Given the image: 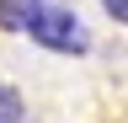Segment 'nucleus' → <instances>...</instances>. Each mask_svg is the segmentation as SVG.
I'll return each mask as SVG.
<instances>
[{
	"instance_id": "nucleus-4",
	"label": "nucleus",
	"mask_w": 128,
	"mask_h": 123,
	"mask_svg": "<svg viewBox=\"0 0 128 123\" xmlns=\"http://www.w3.org/2000/svg\"><path fill=\"white\" fill-rule=\"evenodd\" d=\"M102 6H107V16H112V22H123V16H128V0H102Z\"/></svg>"
},
{
	"instance_id": "nucleus-2",
	"label": "nucleus",
	"mask_w": 128,
	"mask_h": 123,
	"mask_svg": "<svg viewBox=\"0 0 128 123\" xmlns=\"http://www.w3.org/2000/svg\"><path fill=\"white\" fill-rule=\"evenodd\" d=\"M32 16H38V0H0V27L6 32H27Z\"/></svg>"
},
{
	"instance_id": "nucleus-3",
	"label": "nucleus",
	"mask_w": 128,
	"mask_h": 123,
	"mask_svg": "<svg viewBox=\"0 0 128 123\" xmlns=\"http://www.w3.org/2000/svg\"><path fill=\"white\" fill-rule=\"evenodd\" d=\"M0 123H22V96H16V86H0Z\"/></svg>"
},
{
	"instance_id": "nucleus-1",
	"label": "nucleus",
	"mask_w": 128,
	"mask_h": 123,
	"mask_svg": "<svg viewBox=\"0 0 128 123\" xmlns=\"http://www.w3.org/2000/svg\"><path fill=\"white\" fill-rule=\"evenodd\" d=\"M27 32L38 38L43 48H59V54H86V48H91L86 27H80L70 11H43V6H38V16L27 22Z\"/></svg>"
}]
</instances>
